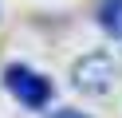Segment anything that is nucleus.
Instances as JSON below:
<instances>
[{
  "label": "nucleus",
  "mask_w": 122,
  "mask_h": 118,
  "mask_svg": "<svg viewBox=\"0 0 122 118\" xmlns=\"http://www.w3.org/2000/svg\"><path fill=\"white\" fill-rule=\"evenodd\" d=\"M75 83L83 91H106L114 83V63L110 55H87V59L75 67Z\"/></svg>",
  "instance_id": "f03ea898"
},
{
  "label": "nucleus",
  "mask_w": 122,
  "mask_h": 118,
  "mask_svg": "<svg viewBox=\"0 0 122 118\" xmlns=\"http://www.w3.org/2000/svg\"><path fill=\"white\" fill-rule=\"evenodd\" d=\"M98 20H102V28L110 31L114 39H122V0H102Z\"/></svg>",
  "instance_id": "7ed1b4c3"
},
{
  "label": "nucleus",
  "mask_w": 122,
  "mask_h": 118,
  "mask_svg": "<svg viewBox=\"0 0 122 118\" xmlns=\"http://www.w3.org/2000/svg\"><path fill=\"white\" fill-rule=\"evenodd\" d=\"M51 118H87V114H79V110H55Z\"/></svg>",
  "instance_id": "20e7f679"
},
{
  "label": "nucleus",
  "mask_w": 122,
  "mask_h": 118,
  "mask_svg": "<svg viewBox=\"0 0 122 118\" xmlns=\"http://www.w3.org/2000/svg\"><path fill=\"white\" fill-rule=\"evenodd\" d=\"M4 83H8V91L16 94V98L24 102L28 110L47 106V98H51V79L36 75L32 67H16V63H12V67L4 71Z\"/></svg>",
  "instance_id": "f257e3e1"
}]
</instances>
